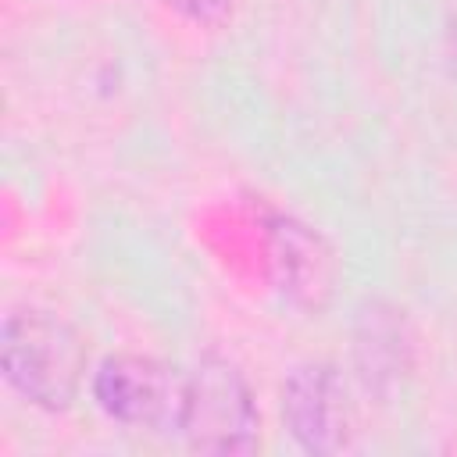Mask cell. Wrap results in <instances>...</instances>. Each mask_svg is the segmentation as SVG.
<instances>
[{"mask_svg":"<svg viewBox=\"0 0 457 457\" xmlns=\"http://www.w3.org/2000/svg\"><path fill=\"white\" fill-rule=\"evenodd\" d=\"M282 421L300 450L332 457L353 446V403L328 361L296 364L282 382Z\"/></svg>","mask_w":457,"mask_h":457,"instance_id":"obj_4","label":"cell"},{"mask_svg":"<svg viewBox=\"0 0 457 457\" xmlns=\"http://www.w3.org/2000/svg\"><path fill=\"white\" fill-rule=\"evenodd\" d=\"M0 371L29 403L68 411L86 375V343L61 314L14 307L0 328Z\"/></svg>","mask_w":457,"mask_h":457,"instance_id":"obj_1","label":"cell"},{"mask_svg":"<svg viewBox=\"0 0 457 457\" xmlns=\"http://www.w3.org/2000/svg\"><path fill=\"white\" fill-rule=\"evenodd\" d=\"M186 389H189V371L139 353L104 357L100 368L93 371L96 407L121 425H136L150 432L179 436L186 414Z\"/></svg>","mask_w":457,"mask_h":457,"instance_id":"obj_3","label":"cell"},{"mask_svg":"<svg viewBox=\"0 0 457 457\" xmlns=\"http://www.w3.org/2000/svg\"><path fill=\"white\" fill-rule=\"evenodd\" d=\"M353 350L368 386L382 389L386 382H396L400 371H407L411 364V339L403 332V318L393 307L371 303L368 311H361Z\"/></svg>","mask_w":457,"mask_h":457,"instance_id":"obj_6","label":"cell"},{"mask_svg":"<svg viewBox=\"0 0 457 457\" xmlns=\"http://www.w3.org/2000/svg\"><path fill=\"white\" fill-rule=\"evenodd\" d=\"M264 228L271 239V253H275L271 261L278 268L282 289H289L293 300L318 307L332 293V278H336L332 250L325 246V239L289 214H271Z\"/></svg>","mask_w":457,"mask_h":457,"instance_id":"obj_5","label":"cell"},{"mask_svg":"<svg viewBox=\"0 0 457 457\" xmlns=\"http://www.w3.org/2000/svg\"><path fill=\"white\" fill-rule=\"evenodd\" d=\"M179 436L196 453H250L261 439V414L243 371L218 357L204 353L189 371L186 414Z\"/></svg>","mask_w":457,"mask_h":457,"instance_id":"obj_2","label":"cell"},{"mask_svg":"<svg viewBox=\"0 0 457 457\" xmlns=\"http://www.w3.org/2000/svg\"><path fill=\"white\" fill-rule=\"evenodd\" d=\"M164 4L196 25H221L232 14V0H164Z\"/></svg>","mask_w":457,"mask_h":457,"instance_id":"obj_7","label":"cell"}]
</instances>
